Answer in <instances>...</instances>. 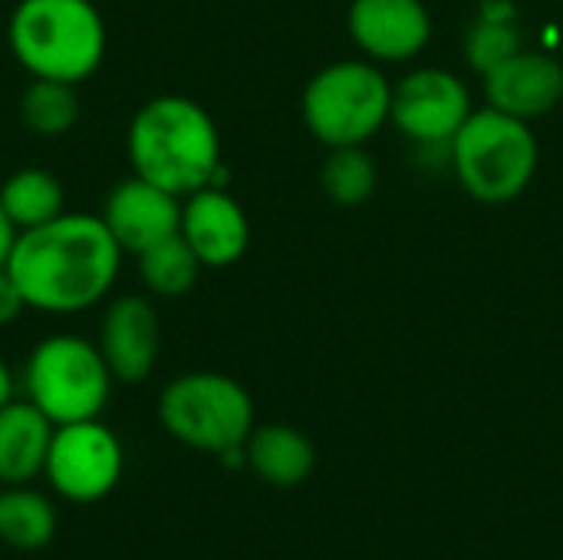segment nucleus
<instances>
[{
	"label": "nucleus",
	"mask_w": 563,
	"mask_h": 560,
	"mask_svg": "<svg viewBox=\"0 0 563 560\" xmlns=\"http://www.w3.org/2000/svg\"><path fill=\"white\" fill-rule=\"evenodd\" d=\"M125 251L99 215L63 211L59 218L20 231L7 261L26 310L69 317L106 300L119 281Z\"/></svg>",
	"instance_id": "obj_1"
},
{
	"label": "nucleus",
	"mask_w": 563,
	"mask_h": 560,
	"mask_svg": "<svg viewBox=\"0 0 563 560\" xmlns=\"http://www.w3.org/2000/svg\"><path fill=\"white\" fill-rule=\"evenodd\" d=\"M125 152L132 172L188 198L208 185L221 188V139L205 106L188 96H155L135 109Z\"/></svg>",
	"instance_id": "obj_2"
},
{
	"label": "nucleus",
	"mask_w": 563,
	"mask_h": 560,
	"mask_svg": "<svg viewBox=\"0 0 563 560\" xmlns=\"http://www.w3.org/2000/svg\"><path fill=\"white\" fill-rule=\"evenodd\" d=\"M7 46L30 79L79 86L106 59V20L92 0H16Z\"/></svg>",
	"instance_id": "obj_3"
},
{
	"label": "nucleus",
	"mask_w": 563,
	"mask_h": 560,
	"mask_svg": "<svg viewBox=\"0 0 563 560\" xmlns=\"http://www.w3.org/2000/svg\"><path fill=\"white\" fill-rule=\"evenodd\" d=\"M449 145L462 188L485 205L518 198L538 172L534 132L495 106L472 112Z\"/></svg>",
	"instance_id": "obj_4"
},
{
	"label": "nucleus",
	"mask_w": 563,
	"mask_h": 560,
	"mask_svg": "<svg viewBox=\"0 0 563 560\" xmlns=\"http://www.w3.org/2000/svg\"><path fill=\"white\" fill-rule=\"evenodd\" d=\"M112 370L99 350L76 333H53L43 337L23 366V389L26 399L53 422H82L99 419L112 393Z\"/></svg>",
	"instance_id": "obj_5"
},
{
	"label": "nucleus",
	"mask_w": 563,
	"mask_h": 560,
	"mask_svg": "<svg viewBox=\"0 0 563 560\" xmlns=\"http://www.w3.org/2000/svg\"><path fill=\"white\" fill-rule=\"evenodd\" d=\"M158 422L175 442L221 455L244 446L254 432V399L238 380L214 370H195L175 376L162 389Z\"/></svg>",
	"instance_id": "obj_6"
},
{
	"label": "nucleus",
	"mask_w": 563,
	"mask_h": 560,
	"mask_svg": "<svg viewBox=\"0 0 563 560\" xmlns=\"http://www.w3.org/2000/svg\"><path fill=\"white\" fill-rule=\"evenodd\" d=\"M393 89L373 63L346 59L320 69L303 89V122L330 149L363 145L389 119Z\"/></svg>",
	"instance_id": "obj_7"
},
{
	"label": "nucleus",
	"mask_w": 563,
	"mask_h": 560,
	"mask_svg": "<svg viewBox=\"0 0 563 560\" xmlns=\"http://www.w3.org/2000/svg\"><path fill=\"white\" fill-rule=\"evenodd\" d=\"M125 469V452L119 436L99 419L56 426L46 469L53 492L76 505H96L115 492Z\"/></svg>",
	"instance_id": "obj_8"
},
{
	"label": "nucleus",
	"mask_w": 563,
	"mask_h": 560,
	"mask_svg": "<svg viewBox=\"0 0 563 560\" xmlns=\"http://www.w3.org/2000/svg\"><path fill=\"white\" fill-rule=\"evenodd\" d=\"M468 116V89L445 69H416L393 89L389 119L416 142H452Z\"/></svg>",
	"instance_id": "obj_9"
},
{
	"label": "nucleus",
	"mask_w": 563,
	"mask_h": 560,
	"mask_svg": "<svg viewBox=\"0 0 563 560\" xmlns=\"http://www.w3.org/2000/svg\"><path fill=\"white\" fill-rule=\"evenodd\" d=\"M99 218L125 254H139V251L178 234L181 198L132 172L129 178L112 185Z\"/></svg>",
	"instance_id": "obj_10"
},
{
	"label": "nucleus",
	"mask_w": 563,
	"mask_h": 560,
	"mask_svg": "<svg viewBox=\"0 0 563 560\" xmlns=\"http://www.w3.org/2000/svg\"><path fill=\"white\" fill-rule=\"evenodd\" d=\"M99 350L115 383L148 380L162 350V327H158L155 304L142 294L112 297L99 323Z\"/></svg>",
	"instance_id": "obj_11"
},
{
	"label": "nucleus",
	"mask_w": 563,
	"mask_h": 560,
	"mask_svg": "<svg viewBox=\"0 0 563 560\" xmlns=\"http://www.w3.org/2000/svg\"><path fill=\"white\" fill-rule=\"evenodd\" d=\"M181 238L205 267H228L241 261L251 241L244 208L218 185H208L181 201Z\"/></svg>",
	"instance_id": "obj_12"
},
{
	"label": "nucleus",
	"mask_w": 563,
	"mask_h": 560,
	"mask_svg": "<svg viewBox=\"0 0 563 560\" xmlns=\"http://www.w3.org/2000/svg\"><path fill=\"white\" fill-rule=\"evenodd\" d=\"M350 33L363 53L399 63L429 43L432 20L422 0H353Z\"/></svg>",
	"instance_id": "obj_13"
},
{
	"label": "nucleus",
	"mask_w": 563,
	"mask_h": 560,
	"mask_svg": "<svg viewBox=\"0 0 563 560\" xmlns=\"http://www.w3.org/2000/svg\"><path fill=\"white\" fill-rule=\"evenodd\" d=\"M485 92L495 109L531 122L563 99V66L548 53L518 50L485 73Z\"/></svg>",
	"instance_id": "obj_14"
},
{
	"label": "nucleus",
	"mask_w": 563,
	"mask_h": 560,
	"mask_svg": "<svg viewBox=\"0 0 563 560\" xmlns=\"http://www.w3.org/2000/svg\"><path fill=\"white\" fill-rule=\"evenodd\" d=\"M56 426L30 403L10 399L0 409V485H26L46 469Z\"/></svg>",
	"instance_id": "obj_15"
},
{
	"label": "nucleus",
	"mask_w": 563,
	"mask_h": 560,
	"mask_svg": "<svg viewBox=\"0 0 563 560\" xmlns=\"http://www.w3.org/2000/svg\"><path fill=\"white\" fill-rule=\"evenodd\" d=\"M244 449H247V469L264 485H274V488L303 485L313 475V465H317L313 442L300 429L284 426V422L254 426Z\"/></svg>",
	"instance_id": "obj_16"
},
{
	"label": "nucleus",
	"mask_w": 563,
	"mask_h": 560,
	"mask_svg": "<svg viewBox=\"0 0 563 560\" xmlns=\"http://www.w3.org/2000/svg\"><path fill=\"white\" fill-rule=\"evenodd\" d=\"M56 538V508L46 495L26 485H7L0 492V541L13 551L33 554Z\"/></svg>",
	"instance_id": "obj_17"
},
{
	"label": "nucleus",
	"mask_w": 563,
	"mask_h": 560,
	"mask_svg": "<svg viewBox=\"0 0 563 560\" xmlns=\"http://www.w3.org/2000/svg\"><path fill=\"white\" fill-rule=\"evenodd\" d=\"M0 208L16 231H30L66 211V191L46 168H20L0 185Z\"/></svg>",
	"instance_id": "obj_18"
},
{
	"label": "nucleus",
	"mask_w": 563,
	"mask_h": 560,
	"mask_svg": "<svg viewBox=\"0 0 563 560\" xmlns=\"http://www.w3.org/2000/svg\"><path fill=\"white\" fill-rule=\"evenodd\" d=\"M135 261H139L142 287L148 294H155V297H165V300L185 297L195 287L201 267H205L198 261V254L188 248V241L181 238V231L158 241V244H152V248H145V251H139Z\"/></svg>",
	"instance_id": "obj_19"
},
{
	"label": "nucleus",
	"mask_w": 563,
	"mask_h": 560,
	"mask_svg": "<svg viewBox=\"0 0 563 560\" xmlns=\"http://www.w3.org/2000/svg\"><path fill=\"white\" fill-rule=\"evenodd\" d=\"M79 119V92L73 83L30 79L20 96V122L40 139L66 135Z\"/></svg>",
	"instance_id": "obj_20"
},
{
	"label": "nucleus",
	"mask_w": 563,
	"mask_h": 560,
	"mask_svg": "<svg viewBox=\"0 0 563 560\" xmlns=\"http://www.w3.org/2000/svg\"><path fill=\"white\" fill-rule=\"evenodd\" d=\"M376 188V165L360 145L333 149V155L323 165V191L336 205H360Z\"/></svg>",
	"instance_id": "obj_21"
},
{
	"label": "nucleus",
	"mask_w": 563,
	"mask_h": 560,
	"mask_svg": "<svg viewBox=\"0 0 563 560\" xmlns=\"http://www.w3.org/2000/svg\"><path fill=\"white\" fill-rule=\"evenodd\" d=\"M521 50V36L508 20H495L485 17L482 23L472 26L468 33V59L478 73L495 69L498 63H505L508 56H515Z\"/></svg>",
	"instance_id": "obj_22"
},
{
	"label": "nucleus",
	"mask_w": 563,
	"mask_h": 560,
	"mask_svg": "<svg viewBox=\"0 0 563 560\" xmlns=\"http://www.w3.org/2000/svg\"><path fill=\"white\" fill-rule=\"evenodd\" d=\"M23 310H26V300H23L16 281L10 277V271L3 267L0 271V330L10 327V323H16Z\"/></svg>",
	"instance_id": "obj_23"
},
{
	"label": "nucleus",
	"mask_w": 563,
	"mask_h": 560,
	"mask_svg": "<svg viewBox=\"0 0 563 560\" xmlns=\"http://www.w3.org/2000/svg\"><path fill=\"white\" fill-rule=\"evenodd\" d=\"M16 228H13V221L7 218V211L0 208V271L7 267V261H10V254H13V244H16Z\"/></svg>",
	"instance_id": "obj_24"
},
{
	"label": "nucleus",
	"mask_w": 563,
	"mask_h": 560,
	"mask_svg": "<svg viewBox=\"0 0 563 560\" xmlns=\"http://www.w3.org/2000/svg\"><path fill=\"white\" fill-rule=\"evenodd\" d=\"M13 389H16V383H13V370L7 366V360L0 356V409L13 399Z\"/></svg>",
	"instance_id": "obj_25"
}]
</instances>
